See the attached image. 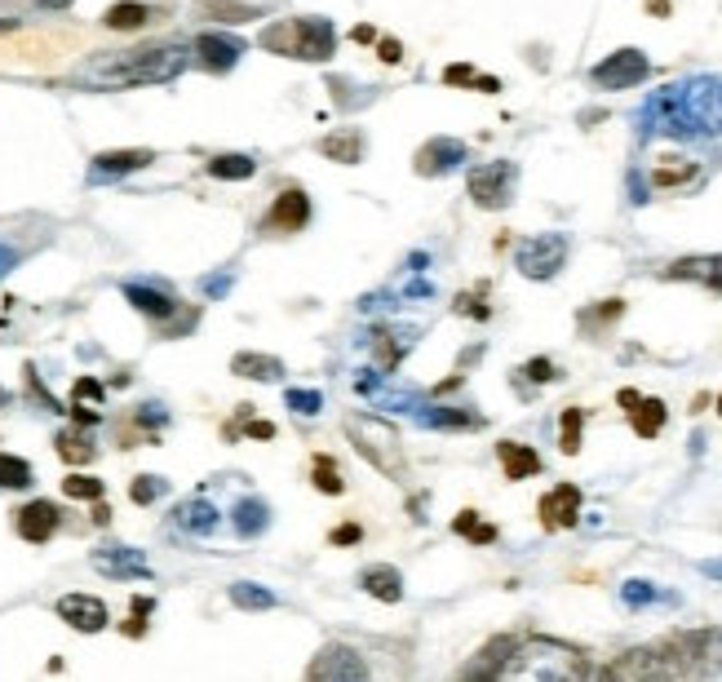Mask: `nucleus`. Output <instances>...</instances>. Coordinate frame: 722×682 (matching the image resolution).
<instances>
[{
    "label": "nucleus",
    "mask_w": 722,
    "mask_h": 682,
    "mask_svg": "<svg viewBox=\"0 0 722 682\" xmlns=\"http://www.w3.org/2000/svg\"><path fill=\"white\" fill-rule=\"evenodd\" d=\"M147 23H151V9L142 5V0H116V5L102 14V27H111V31H138Z\"/></svg>",
    "instance_id": "nucleus-24"
},
{
    "label": "nucleus",
    "mask_w": 722,
    "mask_h": 682,
    "mask_svg": "<svg viewBox=\"0 0 722 682\" xmlns=\"http://www.w3.org/2000/svg\"><path fill=\"white\" fill-rule=\"evenodd\" d=\"M253 173H257L253 155H213L209 160V178H222V182H244Z\"/></svg>",
    "instance_id": "nucleus-28"
},
{
    "label": "nucleus",
    "mask_w": 722,
    "mask_h": 682,
    "mask_svg": "<svg viewBox=\"0 0 722 682\" xmlns=\"http://www.w3.org/2000/svg\"><path fill=\"white\" fill-rule=\"evenodd\" d=\"M231 372L235 377H249V381H275V377H284V364L271 355H235Z\"/></svg>",
    "instance_id": "nucleus-27"
},
{
    "label": "nucleus",
    "mask_w": 722,
    "mask_h": 682,
    "mask_svg": "<svg viewBox=\"0 0 722 682\" xmlns=\"http://www.w3.org/2000/svg\"><path fill=\"white\" fill-rule=\"evenodd\" d=\"M572 682H621V678H616V665H594V660H585Z\"/></svg>",
    "instance_id": "nucleus-41"
},
{
    "label": "nucleus",
    "mask_w": 722,
    "mask_h": 682,
    "mask_svg": "<svg viewBox=\"0 0 722 682\" xmlns=\"http://www.w3.org/2000/svg\"><path fill=\"white\" fill-rule=\"evenodd\" d=\"M647 71H652V62H647L643 49H616L612 58L598 62L590 76H594V85H603V89H629V85H638V80H647Z\"/></svg>",
    "instance_id": "nucleus-9"
},
{
    "label": "nucleus",
    "mask_w": 722,
    "mask_h": 682,
    "mask_svg": "<svg viewBox=\"0 0 722 682\" xmlns=\"http://www.w3.org/2000/svg\"><path fill=\"white\" fill-rule=\"evenodd\" d=\"M452 532L466 536L470 545H492V541H497V527L483 523V514H474V510H461L457 519H452Z\"/></svg>",
    "instance_id": "nucleus-31"
},
{
    "label": "nucleus",
    "mask_w": 722,
    "mask_h": 682,
    "mask_svg": "<svg viewBox=\"0 0 722 682\" xmlns=\"http://www.w3.org/2000/svg\"><path fill=\"white\" fill-rule=\"evenodd\" d=\"M94 439H89L85 430H63L58 434V457L71 461V465H85V461H94Z\"/></svg>",
    "instance_id": "nucleus-32"
},
{
    "label": "nucleus",
    "mask_w": 722,
    "mask_h": 682,
    "mask_svg": "<svg viewBox=\"0 0 722 682\" xmlns=\"http://www.w3.org/2000/svg\"><path fill=\"white\" fill-rule=\"evenodd\" d=\"M359 536H364V532H359L355 523H346V527H333V532H328V541H333V545H355Z\"/></svg>",
    "instance_id": "nucleus-47"
},
{
    "label": "nucleus",
    "mask_w": 722,
    "mask_h": 682,
    "mask_svg": "<svg viewBox=\"0 0 722 682\" xmlns=\"http://www.w3.org/2000/svg\"><path fill=\"white\" fill-rule=\"evenodd\" d=\"M71 395H76V403H85V399H94V403H98V399H102V386H98L94 377H80V381H76V390H71Z\"/></svg>",
    "instance_id": "nucleus-46"
},
{
    "label": "nucleus",
    "mask_w": 722,
    "mask_h": 682,
    "mask_svg": "<svg viewBox=\"0 0 722 682\" xmlns=\"http://www.w3.org/2000/svg\"><path fill=\"white\" fill-rule=\"evenodd\" d=\"M718 412H722V395H718Z\"/></svg>",
    "instance_id": "nucleus-56"
},
{
    "label": "nucleus",
    "mask_w": 722,
    "mask_h": 682,
    "mask_svg": "<svg viewBox=\"0 0 722 682\" xmlns=\"http://www.w3.org/2000/svg\"><path fill=\"white\" fill-rule=\"evenodd\" d=\"M58 616H63L71 629H80V634L107 629V607H102V598H94V594H63L58 598Z\"/></svg>",
    "instance_id": "nucleus-15"
},
{
    "label": "nucleus",
    "mask_w": 722,
    "mask_h": 682,
    "mask_svg": "<svg viewBox=\"0 0 722 682\" xmlns=\"http://www.w3.org/2000/svg\"><path fill=\"white\" fill-rule=\"evenodd\" d=\"M408 346H412L408 333H390V328H381V333H377V364L381 368H395L399 355H404Z\"/></svg>",
    "instance_id": "nucleus-34"
},
{
    "label": "nucleus",
    "mask_w": 722,
    "mask_h": 682,
    "mask_svg": "<svg viewBox=\"0 0 722 682\" xmlns=\"http://www.w3.org/2000/svg\"><path fill=\"white\" fill-rule=\"evenodd\" d=\"M58 505L54 501H32V505H23V510L14 514V532L23 536V541H32V545H45L49 536L58 532Z\"/></svg>",
    "instance_id": "nucleus-16"
},
{
    "label": "nucleus",
    "mask_w": 722,
    "mask_h": 682,
    "mask_svg": "<svg viewBox=\"0 0 722 682\" xmlns=\"http://www.w3.org/2000/svg\"><path fill=\"white\" fill-rule=\"evenodd\" d=\"M302 682H368V665L355 647H342V643H328L319 656L311 660Z\"/></svg>",
    "instance_id": "nucleus-7"
},
{
    "label": "nucleus",
    "mask_w": 722,
    "mask_h": 682,
    "mask_svg": "<svg viewBox=\"0 0 722 682\" xmlns=\"http://www.w3.org/2000/svg\"><path fill=\"white\" fill-rule=\"evenodd\" d=\"M523 372H528L532 381H554V364H550V359H532Z\"/></svg>",
    "instance_id": "nucleus-48"
},
{
    "label": "nucleus",
    "mask_w": 722,
    "mask_h": 682,
    "mask_svg": "<svg viewBox=\"0 0 722 682\" xmlns=\"http://www.w3.org/2000/svg\"><path fill=\"white\" fill-rule=\"evenodd\" d=\"M350 448L359 452L368 465H377L381 474H404V439H399V430L390 426L386 417H377V412H350L342 421Z\"/></svg>",
    "instance_id": "nucleus-4"
},
{
    "label": "nucleus",
    "mask_w": 722,
    "mask_h": 682,
    "mask_svg": "<svg viewBox=\"0 0 722 682\" xmlns=\"http://www.w3.org/2000/svg\"><path fill=\"white\" fill-rule=\"evenodd\" d=\"M625 598H629V603H647V598H652V585H647V581H629Z\"/></svg>",
    "instance_id": "nucleus-50"
},
{
    "label": "nucleus",
    "mask_w": 722,
    "mask_h": 682,
    "mask_svg": "<svg viewBox=\"0 0 722 682\" xmlns=\"http://www.w3.org/2000/svg\"><path fill=\"white\" fill-rule=\"evenodd\" d=\"M147 612H151V598H138V603H133V616L120 629H125L129 638H142V629H147Z\"/></svg>",
    "instance_id": "nucleus-42"
},
{
    "label": "nucleus",
    "mask_w": 722,
    "mask_h": 682,
    "mask_svg": "<svg viewBox=\"0 0 722 682\" xmlns=\"http://www.w3.org/2000/svg\"><path fill=\"white\" fill-rule=\"evenodd\" d=\"M514 182H519V169H514L510 160H497V164H479V169H470V200L479 204V209H505L514 195Z\"/></svg>",
    "instance_id": "nucleus-6"
},
{
    "label": "nucleus",
    "mask_w": 722,
    "mask_h": 682,
    "mask_svg": "<svg viewBox=\"0 0 722 682\" xmlns=\"http://www.w3.org/2000/svg\"><path fill=\"white\" fill-rule=\"evenodd\" d=\"M63 492L71 496V501H102V483L94 479V474H67Z\"/></svg>",
    "instance_id": "nucleus-39"
},
{
    "label": "nucleus",
    "mask_w": 722,
    "mask_h": 682,
    "mask_svg": "<svg viewBox=\"0 0 722 682\" xmlns=\"http://www.w3.org/2000/svg\"><path fill=\"white\" fill-rule=\"evenodd\" d=\"M497 457H501V470H505V479H510V483L532 479V474L541 470V457H536V452L528 448V443L505 439V443H497Z\"/></svg>",
    "instance_id": "nucleus-20"
},
{
    "label": "nucleus",
    "mask_w": 722,
    "mask_h": 682,
    "mask_svg": "<svg viewBox=\"0 0 722 682\" xmlns=\"http://www.w3.org/2000/svg\"><path fill=\"white\" fill-rule=\"evenodd\" d=\"M262 49L302 62H324L337 49V31L328 18H284V23H271L262 31Z\"/></svg>",
    "instance_id": "nucleus-5"
},
{
    "label": "nucleus",
    "mask_w": 722,
    "mask_h": 682,
    "mask_svg": "<svg viewBox=\"0 0 722 682\" xmlns=\"http://www.w3.org/2000/svg\"><path fill=\"white\" fill-rule=\"evenodd\" d=\"M461 160H466V147H461L457 138H430L412 164H417V173H426V178H439V173L457 169Z\"/></svg>",
    "instance_id": "nucleus-18"
},
{
    "label": "nucleus",
    "mask_w": 722,
    "mask_h": 682,
    "mask_svg": "<svg viewBox=\"0 0 722 682\" xmlns=\"http://www.w3.org/2000/svg\"><path fill=\"white\" fill-rule=\"evenodd\" d=\"M151 160H156V151H147V147H133V151H102V155H94V164H89V182H116V178H129V173L147 169Z\"/></svg>",
    "instance_id": "nucleus-14"
},
{
    "label": "nucleus",
    "mask_w": 722,
    "mask_h": 682,
    "mask_svg": "<svg viewBox=\"0 0 722 682\" xmlns=\"http://www.w3.org/2000/svg\"><path fill=\"white\" fill-rule=\"evenodd\" d=\"M0 488H32V465L23 457H9V452H0Z\"/></svg>",
    "instance_id": "nucleus-33"
},
{
    "label": "nucleus",
    "mask_w": 722,
    "mask_h": 682,
    "mask_svg": "<svg viewBox=\"0 0 722 682\" xmlns=\"http://www.w3.org/2000/svg\"><path fill=\"white\" fill-rule=\"evenodd\" d=\"M581 426H585V412L581 408H567L563 421H559V443H563L567 457H576V452H581Z\"/></svg>",
    "instance_id": "nucleus-36"
},
{
    "label": "nucleus",
    "mask_w": 722,
    "mask_h": 682,
    "mask_svg": "<svg viewBox=\"0 0 722 682\" xmlns=\"http://www.w3.org/2000/svg\"><path fill=\"white\" fill-rule=\"evenodd\" d=\"M173 519H178V527L182 532H213V527H218V510H213L209 501H200V496H195V501H182L178 505V514H173Z\"/></svg>",
    "instance_id": "nucleus-25"
},
{
    "label": "nucleus",
    "mask_w": 722,
    "mask_h": 682,
    "mask_svg": "<svg viewBox=\"0 0 722 682\" xmlns=\"http://www.w3.org/2000/svg\"><path fill=\"white\" fill-rule=\"evenodd\" d=\"M709 634H674L660 643L634 647L616 660V678L621 682H696L705 665Z\"/></svg>",
    "instance_id": "nucleus-2"
},
{
    "label": "nucleus",
    "mask_w": 722,
    "mask_h": 682,
    "mask_svg": "<svg viewBox=\"0 0 722 682\" xmlns=\"http://www.w3.org/2000/svg\"><path fill=\"white\" fill-rule=\"evenodd\" d=\"M231 603L235 607H244V612H271L280 598L271 594V589H262V585H253V581H235L231 585Z\"/></svg>",
    "instance_id": "nucleus-29"
},
{
    "label": "nucleus",
    "mask_w": 722,
    "mask_h": 682,
    "mask_svg": "<svg viewBox=\"0 0 722 682\" xmlns=\"http://www.w3.org/2000/svg\"><path fill=\"white\" fill-rule=\"evenodd\" d=\"M691 173H696V164L691 160H660L652 169V182L656 186H678V182H687Z\"/></svg>",
    "instance_id": "nucleus-38"
},
{
    "label": "nucleus",
    "mask_w": 722,
    "mask_h": 682,
    "mask_svg": "<svg viewBox=\"0 0 722 682\" xmlns=\"http://www.w3.org/2000/svg\"><path fill=\"white\" fill-rule=\"evenodd\" d=\"M288 408L297 412V417H315L319 408H324V395H319V390H288Z\"/></svg>",
    "instance_id": "nucleus-40"
},
{
    "label": "nucleus",
    "mask_w": 722,
    "mask_h": 682,
    "mask_svg": "<svg viewBox=\"0 0 722 682\" xmlns=\"http://www.w3.org/2000/svg\"><path fill=\"white\" fill-rule=\"evenodd\" d=\"M191 54L200 58V67L209 71H231L235 62L244 58V40L231 36V31H200L191 45Z\"/></svg>",
    "instance_id": "nucleus-11"
},
{
    "label": "nucleus",
    "mask_w": 722,
    "mask_h": 682,
    "mask_svg": "<svg viewBox=\"0 0 722 682\" xmlns=\"http://www.w3.org/2000/svg\"><path fill=\"white\" fill-rule=\"evenodd\" d=\"M249 434L253 439H275V426L271 421H249Z\"/></svg>",
    "instance_id": "nucleus-51"
},
{
    "label": "nucleus",
    "mask_w": 722,
    "mask_h": 682,
    "mask_svg": "<svg viewBox=\"0 0 722 682\" xmlns=\"http://www.w3.org/2000/svg\"><path fill=\"white\" fill-rule=\"evenodd\" d=\"M319 155H328L333 164H359L364 160V133L359 129L328 133V138H319Z\"/></svg>",
    "instance_id": "nucleus-22"
},
{
    "label": "nucleus",
    "mask_w": 722,
    "mask_h": 682,
    "mask_svg": "<svg viewBox=\"0 0 722 682\" xmlns=\"http://www.w3.org/2000/svg\"><path fill=\"white\" fill-rule=\"evenodd\" d=\"M359 585H364L373 598H381V603H399V598H404V576H399L390 563L364 567V576H359Z\"/></svg>",
    "instance_id": "nucleus-21"
},
{
    "label": "nucleus",
    "mask_w": 722,
    "mask_h": 682,
    "mask_svg": "<svg viewBox=\"0 0 722 682\" xmlns=\"http://www.w3.org/2000/svg\"><path fill=\"white\" fill-rule=\"evenodd\" d=\"M306 222H311V195L297 191V186H288L266 213V231H302Z\"/></svg>",
    "instance_id": "nucleus-17"
},
{
    "label": "nucleus",
    "mask_w": 722,
    "mask_h": 682,
    "mask_svg": "<svg viewBox=\"0 0 722 682\" xmlns=\"http://www.w3.org/2000/svg\"><path fill=\"white\" fill-rule=\"evenodd\" d=\"M94 567L102 576H111V581H147L151 576V563L138 550H129V545H102V550H94Z\"/></svg>",
    "instance_id": "nucleus-12"
},
{
    "label": "nucleus",
    "mask_w": 722,
    "mask_h": 682,
    "mask_svg": "<svg viewBox=\"0 0 722 682\" xmlns=\"http://www.w3.org/2000/svg\"><path fill=\"white\" fill-rule=\"evenodd\" d=\"M718 665H722V643H718Z\"/></svg>",
    "instance_id": "nucleus-55"
},
{
    "label": "nucleus",
    "mask_w": 722,
    "mask_h": 682,
    "mask_svg": "<svg viewBox=\"0 0 722 682\" xmlns=\"http://www.w3.org/2000/svg\"><path fill=\"white\" fill-rule=\"evenodd\" d=\"M14 266H18V248H14V244H5V240H0V279H5L9 271H14Z\"/></svg>",
    "instance_id": "nucleus-49"
},
{
    "label": "nucleus",
    "mask_w": 722,
    "mask_h": 682,
    "mask_svg": "<svg viewBox=\"0 0 722 682\" xmlns=\"http://www.w3.org/2000/svg\"><path fill=\"white\" fill-rule=\"evenodd\" d=\"M187 67V49L182 45H142L125 54H94L76 67V85L89 89H133V85H164V80L182 76Z\"/></svg>",
    "instance_id": "nucleus-1"
},
{
    "label": "nucleus",
    "mask_w": 722,
    "mask_h": 682,
    "mask_svg": "<svg viewBox=\"0 0 722 682\" xmlns=\"http://www.w3.org/2000/svg\"><path fill=\"white\" fill-rule=\"evenodd\" d=\"M32 5H36V9H67L71 0H32Z\"/></svg>",
    "instance_id": "nucleus-53"
},
{
    "label": "nucleus",
    "mask_w": 722,
    "mask_h": 682,
    "mask_svg": "<svg viewBox=\"0 0 722 682\" xmlns=\"http://www.w3.org/2000/svg\"><path fill=\"white\" fill-rule=\"evenodd\" d=\"M585 656L559 638H523L514 643L497 682H572Z\"/></svg>",
    "instance_id": "nucleus-3"
},
{
    "label": "nucleus",
    "mask_w": 722,
    "mask_h": 682,
    "mask_svg": "<svg viewBox=\"0 0 722 682\" xmlns=\"http://www.w3.org/2000/svg\"><path fill=\"white\" fill-rule=\"evenodd\" d=\"M271 519V510H266V501H257V496H244L240 505H235V532L240 536H257Z\"/></svg>",
    "instance_id": "nucleus-30"
},
{
    "label": "nucleus",
    "mask_w": 722,
    "mask_h": 682,
    "mask_svg": "<svg viewBox=\"0 0 722 682\" xmlns=\"http://www.w3.org/2000/svg\"><path fill=\"white\" fill-rule=\"evenodd\" d=\"M125 297L151 319H169L173 310H178V302H173L169 293H160V288H151V284H125Z\"/></svg>",
    "instance_id": "nucleus-23"
},
{
    "label": "nucleus",
    "mask_w": 722,
    "mask_h": 682,
    "mask_svg": "<svg viewBox=\"0 0 722 682\" xmlns=\"http://www.w3.org/2000/svg\"><path fill=\"white\" fill-rule=\"evenodd\" d=\"M355 40H359V45H368V40H377V31H373V27H359Z\"/></svg>",
    "instance_id": "nucleus-54"
},
{
    "label": "nucleus",
    "mask_w": 722,
    "mask_h": 682,
    "mask_svg": "<svg viewBox=\"0 0 722 682\" xmlns=\"http://www.w3.org/2000/svg\"><path fill=\"white\" fill-rule=\"evenodd\" d=\"M315 488L324 496H342L346 492V479H342V470H337L333 457H315Z\"/></svg>",
    "instance_id": "nucleus-35"
},
{
    "label": "nucleus",
    "mask_w": 722,
    "mask_h": 682,
    "mask_svg": "<svg viewBox=\"0 0 722 682\" xmlns=\"http://www.w3.org/2000/svg\"><path fill=\"white\" fill-rule=\"evenodd\" d=\"M164 492H169V483H164L160 474H138V479L129 483V496H133V505H156Z\"/></svg>",
    "instance_id": "nucleus-37"
},
{
    "label": "nucleus",
    "mask_w": 722,
    "mask_h": 682,
    "mask_svg": "<svg viewBox=\"0 0 722 682\" xmlns=\"http://www.w3.org/2000/svg\"><path fill=\"white\" fill-rule=\"evenodd\" d=\"M377 54H381V62H390V67H395V62H404V45H399L395 36H381L377 40Z\"/></svg>",
    "instance_id": "nucleus-44"
},
{
    "label": "nucleus",
    "mask_w": 722,
    "mask_h": 682,
    "mask_svg": "<svg viewBox=\"0 0 722 682\" xmlns=\"http://www.w3.org/2000/svg\"><path fill=\"white\" fill-rule=\"evenodd\" d=\"M616 399H621V408H634V403L643 399V395H638V390H621V395H616Z\"/></svg>",
    "instance_id": "nucleus-52"
},
{
    "label": "nucleus",
    "mask_w": 722,
    "mask_h": 682,
    "mask_svg": "<svg viewBox=\"0 0 722 682\" xmlns=\"http://www.w3.org/2000/svg\"><path fill=\"white\" fill-rule=\"evenodd\" d=\"M479 293H483V288H479ZM479 293H461V297H457V310H461V315L488 319V306H483V297H479Z\"/></svg>",
    "instance_id": "nucleus-43"
},
{
    "label": "nucleus",
    "mask_w": 722,
    "mask_h": 682,
    "mask_svg": "<svg viewBox=\"0 0 722 682\" xmlns=\"http://www.w3.org/2000/svg\"><path fill=\"white\" fill-rule=\"evenodd\" d=\"M443 80H448V85H479V76H474V67H466V62H457V67H448V71H443Z\"/></svg>",
    "instance_id": "nucleus-45"
},
{
    "label": "nucleus",
    "mask_w": 722,
    "mask_h": 682,
    "mask_svg": "<svg viewBox=\"0 0 722 682\" xmlns=\"http://www.w3.org/2000/svg\"><path fill=\"white\" fill-rule=\"evenodd\" d=\"M514 262H519V271L528 279H550L563 271L567 262V235H532V240L519 244V253H514Z\"/></svg>",
    "instance_id": "nucleus-8"
},
{
    "label": "nucleus",
    "mask_w": 722,
    "mask_h": 682,
    "mask_svg": "<svg viewBox=\"0 0 722 682\" xmlns=\"http://www.w3.org/2000/svg\"><path fill=\"white\" fill-rule=\"evenodd\" d=\"M665 275L669 279H691V284H705V288H714V293H722V253H714V257H683V262H674Z\"/></svg>",
    "instance_id": "nucleus-19"
},
{
    "label": "nucleus",
    "mask_w": 722,
    "mask_h": 682,
    "mask_svg": "<svg viewBox=\"0 0 722 682\" xmlns=\"http://www.w3.org/2000/svg\"><path fill=\"white\" fill-rule=\"evenodd\" d=\"M629 426H634L638 439H656L660 426H665V403L660 399H638L634 412H629Z\"/></svg>",
    "instance_id": "nucleus-26"
},
{
    "label": "nucleus",
    "mask_w": 722,
    "mask_h": 682,
    "mask_svg": "<svg viewBox=\"0 0 722 682\" xmlns=\"http://www.w3.org/2000/svg\"><path fill=\"white\" fill-rule=\"evenodd\" d=\"M536 510H541L545 532H563V527H572L581 519V488H576V483H559V488H550L541 496Z\"/></svg>",
    "instance_id": "nucleus-13"
},
{
    "label": "nucleus",
    "mask_w": 722,
    "mask_h": 682,
    "mask_svg": "<svg viewBox=\"0 0 722 682\" xmlns=\"http://www.w3.org/2000/svg\"><path fill=\"white\" fill-rule=\"evenodd\" d=\"M519 638H510V634H497V638H488L474 656L461 665V674L457 682H497L501 678V669H505V660H510V651Z\"/></svg>",
    "instance_id": "nucleus-10"
}]
</instances>
